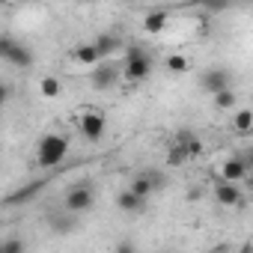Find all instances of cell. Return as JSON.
I'll list each match as a JSON object with an SVG mask.
<instances>
[{
  "label": "cell",
  "mask_w": 253,
  "mask_h": 253,
  "mask_svg": "<svg viewBox=\"0 0 253 253\" xmlns=\"http://www.w3.org/2000/svg\"><path fill=\"white\" fill-rule=\"evenodd\" d=\"M155 69V60L149 54V45L143 42H131L125 51V63H122V78L128 81H146Z\"/></svg>",
  "instance_id": "cell-1"
},
{
  "label": "cell",
  "mask_w": 253,
  "mask_h": 253,
  "mask_svg": "<svg viewBox=\"0 0 253 253\" xmlns=\"http://www.w3.org/2000/svg\"><path fill=\"white\" fill-rule=\"evenodd\" d=\"M92 206H95V185H92L89 179H81V182H75V185L66 188V194H63V209H66L69 214H84V211H89Z\"/></svg>",
  "instance_id": "cell-2"
},
{
  "label": "cell",
  "mask_w": 253,
  "mask_h": 253,
  "mask_svg": "<svg viewBox=\"0 0 253 253\" xmlns=\"http://www.w3.org/2000/svg\"><path fill=\"white\" fill-rule=\"evenodd\" d=\"M66 152H69V137H66V134H45V137L39 140L36 161H39V167L51 170V167H57V164L66 158Z\"/></svg>",
  "instance_id": "cell-3"
},
{
  "label": "cell",
  "mask_w": 253,
  "mask_h": 253,
  "mask_svg": "<svg viewBox=\"0 0 253 253\" xmlns=\"http://www.w3.org/2000/svg\"><path fill=\"white\" fill-rule=\"evenodd\" d=\"M0 60L15 66V69H30L33 66V51L21 39H15L12 33H0Z\"/></svg>",
  "instance_id": "cell-4"
},
{
  "label": "cell",
  "mask_w": 253,
  "mask_h": 253,
  "mask_svg": "<svg viewBox=\"0 0 253 253\" xmlns=\"http://www.w3.org/2000/svg\"><path fill=\"white\" fill-rule=\"evenodd\" d=\"M250 167H253V158L244 152V155H232L220 164V182H229V185H238L241 179L250 176Z\"/></svg>",
  "instance_id": "cell-5"
},
{
  "label": "cell",
  "mask_w": 253,
  "mask_h": 253,
  "mask_svg": "<svg viewBox=\"0 0 253 253\" xmlns=\"http://www.w3.org/2000/svg\"><path fill=\"white\" fill-rule=\"evenodd\" d=\"M200 86L209 92V95H217L223 89H232V72L223 69V66H214V69H206L200 75Z\"/></svg>",
  "instance_id": "cell-6"
},
{
  "label": "cell",
  "mask_w": 253,
  "mask_h": 253,
  "mask_svg": "<svg viewBox=\"0 0 253 253\" xmlns=\"http://www.w3.org/2000/svg\"><path fill=\"white\" fill-rule=\"evenodd\" d=\"M89 78H92V86H95V89H113V86L119 84V78H122V66L104 60V63H98V66L89 72Z\"/></svg>",
  "instance_id": "cell-7"
},
{
  "label": "cell",
  "mask_w": 253,
  "mask_h": 253,
  "mask_svg": "<svg viewBox=\"0 0 253 253\" xmlns=\"http://www.w3.org/2000/svg\"><path fill=\"white\" fill-rule=\"evenodd\" d=\"M104 128H107V119H104V113L101 110H86L84 116H81V134L86 137V140H101L104 137Z\"/></svg>",
  "instance_id": "cell-8"
},
{
  "label": "cell",
  "mask_w": 253,
  "mask_h": 253,
  "mask_svg": "<svg viewBox=\"0 0 253 253\" xmlns=\"http://www.w3.org/2000/svg\"><path fill=\"white\" fill-rule=\"evenodd\" d=\"M214 200H217L220 206H226V209H238V206H244V191H241L238 185L217 182V185H214Z\"/></svg>",
  "instance_id": "cell-9"
},
{
  "label": "cell",
  "mask_w": 253,
  "mask_h": 253,
  "mask_svg": "<svg viewBox=\"0 0 253 253\" xmlns=\"http://www.w3.org/2000/svg\"><path fill=\"white\" fill-rule=\"evenodd\" d=\"M48 226L57 235H69L78 229V214H69L66 209H54V211H48Z\"/></svg>",
  "instance_id": "cell-10"
},
{
  "label": "cell",
  "mask_w": 253,
  "mask_h": 253,
  "mask_svg": "<svg viewBox=\"0 0 253 253\" xmlns=\"http://www.w3.org/2000/svg\"><path fill=\"white\" fill-rule=\"evenodd\" d=\"M92 48H95L98 60H107V57H113V54L122 48V36H119V33H113V30H104V33H98V36H95Z\"/></svg>",
  "instance_id": "cell-11"
},
{
  "label": "cell",
  "mask_w": 253,
  "mask_h": 253,
  "mask_svg": "<svg viewBox=\"0 0 253 253\" xmlns=\"http://www.w3.org/2000/svg\"><path fill=\"white\" fill-rule=\"evenodd\" d=\"M173 146H179L188 158H197V155L203 152V140H200V134L191 131V128H182V131L176 134V143H173Z\"/></svg>",
  "instance_id": "cell-12"
},
{
  "label": "cell",
  "mask_w": 253,
  "mask_h": 253,
  "mask_svg": "<svg viewBox=\"0 0 253 253\" xmlns=\"http://www.w3.org/2000/svg\"><path fill=\"white\" fill-rule=\"evenodd\" d=\"M116 206H119L125 214H140V211H143V206H146V200L134 197L128 188H125V191H119V197H116Z\"/></svg>",
  "instance_id": "cell-13"
},
{
  "label": "cell",
  "mask_w": 253,
  "mask_h": 253,
  "mask_svg": "<svg viewBox=\"0 0 253 253\" xmlns=\"http://www.w3.org/2000/svg\"><path fill=\"white\" fill-rule=\"evenodd\" d=\"M167 18H170V12H167V9H149V12H146V18H143L146 33H161V30L167 27Z\"/></svg>",
  "instance_id": "cell-14"
},
{
  "label": "cell",
  "mask_w": 253,
  "mask_h": 253,
  "mask_svg": "<svg viewBox=\"0 0 253 253\" xmlns=\"http://www.w3.org/2000/svg\"><path fill=\"white\" fill-rule=\"evenodd\" d=\"M128 191H131L134 197H140V200H149V197L155 194L149 173H140V176H134V179H131V185H128Z\"/></svg>",
  "instance_id": "cell-15"
},
{
  "label": "cell",
  "mask_w": 253,
  "mask_h": 253,
  "mask_svg": "<svg viewBox=\"0 0 253 253\" xmlns=\"http://www.w3.org/2000/svg\"><path fill=\"white\" fill-rule=\"evenodd\" d=\"M232 125H235L238 134H250V131H253V113H250L247 107H241V110L232 116Z\"/></svg>",
  "instance_id": "cell-16"
},
{
  "label": "cell",
  "mask_w": 253,
  "mask_h": 253,
  "mask_svg": "<svg viewBox=\"0 0 253 253\" xmlns=\"http://www.w3.org/2000/svg\"><path fill=\"white\" fill-rule=\"evenodd\" d=\"M75 60L84 63V66H98V63H101L98 54H95V48H92V42H89V45H78V48H75Z\"/></svg>",
  "instance_id": "cell-17"
},
{
  "label": "cell",
  "mask_w": 253,
  "mask_h": 253,
  "mask_svg": "<svg viewBox=\"0 0 253 253\" xmlns=\"http://www.w3.org/2000/svg\"><path fill=\"white\" fill-rule=\"evenodd\" d=\"M39 92H42L45 98H57V95L63 92V84H60L57 78H51V75H48V78H42V81H39Z\"/></svg>",
  "instance_id": "cell-18"
},
{
  "label": "cell",
  "mask_w": 253,
  "mask_h": 253,
  "mask_svg": "<svg viewBox=\"0 0 253 253\" xmlns=\"http://www.w3.org/2000/svg\"><path fill=\"white\" fill-rule=\"evenodd\" d=\"M36 191H42V182H30V185H27V188H21L18 194H12V197H6V203H9V206H12V203L18 206V203H24V200H30V197H36Z\"/></svg>",
  "instance_id": "cell-19"
},
{
  "label": "cell",
  "mask_w": 253,
  "mask_h": 253,
  "mask_svg": "<svg viewBox=\"0 0 253 253\" xmlns=\"http://www.w3.org/2000/svg\"><path fill=\"white\" fill-rule=\"evenodd\" d=\"M235 101H238L235 89H223V92H217V95H214V104H217L220 110H229V107H235Z\"/></svg>",
  "instance_id": "cell-20"
},
{
  "label": "cell",
  "mask_w": 253,
  "mask_h": 253,
  "mask_svg": "<svg viewBox=\"0 0 253 253\" xmlns=\"http://www.w3.org/2000/svg\"><path fill=\"white\" fill-rule=\"evenodd\" d=\"M0 253H24V241H21L18 235L3 238V241H0Z\"/></svg>",
  "instance_id": "cell-21"
},
{
  "label": "cell",
  "mask_w": 253,
  "mask_h": 253,
  "mask_svg": "<svg viewBox=\"0 0 253 253\" xmlns=\"http://www.w3.org/2000/svg\"><path fill=\"white\" fill-rule=\"evenodd\" d=\"M167 69H170L173 75H182V72H188V60H185L182 54H170V57H167Z\"/></svg>",
  "instance_id": "cell-22"
},
{
  "label": "cell",
  "mask_w": 253,
  "mask_h": 253,
  "mask_svg": "<svg viewBox=\"0 0 253 253\" xmlns=\"http://www.w3.org/2000/svg\"><path fill=\"white\" fill-rule=\"evenodd\" d=\"M113 253H140V250H137V244H134L131 238H122V241L116 244V250H113Z\"/></svg>",
  "instance_id": "cell-23"
},
{
  "label": "cell",
  "mask_w": 253,
  "mask_h": 253,
  "mask_svg": "<svg viewBox=\"0 0 253 253\" xmlns=\"http://www.w3.org/2000/svg\"><path fill=\"white\" fill-rule=\"evenodd\" d=\"M182 161H188V155H185L179 146H170V158H167V164H173V167H176V164H182Z\"/></svg>",
  "instance_id": "cell-24"
},
{
  "label": "cell",
  "mask_w": 253,
  "mask_h": 253,
  "mask_svg": "<svg viewBox=\"0 0 253 253\" xmlns=\"http://www.w3.org/2000/svg\"><path fill=\"white\" fill-rule=\"evenodd\" d=\"M9 95H12V89H9V84H3V81H0V107H3V104L9 101Z\"/></svg>",
  "instance_id": "cell-25"
},
{
  "label": "cell",
  "mask_w": 253,
  "mask_h": 253,
  "mask_svg": "<svg viewBox=\"0 0 253 253\" xmlns=\"http://www.w3.org/2000/svg\"><path fill=\"white\" fill-rule=\"evenodd\" d=\"M238 253H253V244H250V241H244V244L238 247Z\"/></svg>",
  "instance_id": "cell-26"
},
{
  "label": "cell",
  "mask_w": 253,
  "mask_h": 253,
  "mask_svg": "<svg viewBox=\"0 0 253 253\" xmlns=\"http://www.w3.org/2000/svg\"><path fill=\"white\" fill-rule=\"evenodd\" d=\"M209 253H229V247H226V244H217V247H211Z\"/></svg>",
  "instance_id": "cell-27"
},
{
  "label": "cell",
  "mask_w": 253,
  "mask_h": 253,
  "mask_svg": "<svg viewBox=\"0 0 253 253\" xmlns=\"http://www.w3.org/2000/svg\"><path fill=\"white\" fill-rule=\"evenodd\" d=\"M0 241H3V238H0Z\"/></svg>",
  "instance_id": "cell-28"
}]
</instances>
